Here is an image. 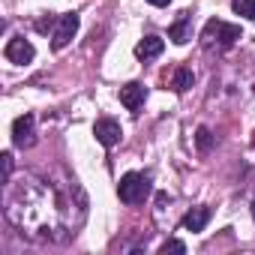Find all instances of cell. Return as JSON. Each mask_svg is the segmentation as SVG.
Returning <instances> with one entry per match:
<instances>
[{"label":"cell","mask_w":255,"mask_h":255,"mask_svg":"<svg viewBox=\"0 0 255 255\" xmlns=\"http://www.w3.org/2000/svg\"><path fill=\"white\" fill-rule=\"evenodd\" d=\"M45 204H63V198L57 192H51V186L45 180H21V186H12L6 192V216L15 228H21V234L27 231L30 237H57V231H63L66 225L57 219L54 210H45ZM66 210V207H60Z\"/></svg>","instance_id":"6da1fadb"},{"label":"cell","mask_w":255,"mask_h":255,"mask_svg":"<svg viewBox=\"0 0 255 255\" xmlns=\"http://www.w3.org/2000/svg\"><path fill=\"white\" fill-rule=\"evenodd\" d=\"M117 195L123 204H138L150 195V177L147 174H138V171H129L123 174L120 183H117Z\"/></svg>","instance_id":"7a4b0ae2"},{"label":"cell","mask_w":255,"mask_h":255,"mask_svg":"<svg viewBox=\"0 0 255 255\" xmlns=\"http://www.w3.org/2000/svg\"><path fill=\"white\" fill-rule=\"evenodd\" d=\"M201 39H204V45L219 42V45L228 48V45H234V42L240 39V27H237V24H225V21H219V18H210V21L204 24Z\"/></svg>","instance_id":"3957f363"},{"label":"cell","mask_w":255,"mask_h":255,"mask_svg":"<svg viewBox=\"0 0 255 255\" xmlns=\"http://www.w3.org/2000/svg\"><path fill=\"white\" fill-rule=\"evenodd\" d=\"M93 135H96V141H99L102 147H114V144H120L123 129H120V123H117V120L102 117V120H96V126H93Z\"/></svg>","instance_id":"277c9868"},{"label":"cell","mask_w":255,"mask_h":255,"mask_svg":"<svg viewBox=\"0 0 255 255\" xmlns=\"http://www.w3.org/2000/svg\"><path fill=\"white\" fill-rule=\"evenodd\" d=\"M78 15L75 12H66L63 18H60V24H57V30H54V39H51V48L54 51H60V48H66L69 42H72V36L78 33Z\"/></svg>","instance_id":"5b68a950"},{"label":"cell","mask_w":255,"mask_h":255,"mask_svg":"<svg viewBox=\"0 0 255 255\" xmlns=\"http://www.w3.org/2000/svg\"><path fill=\"white\" fill-rule=\"evenodd\" d=\"M33 126H36L33 114H21V117H15V123H12V141H15V147L24 150V147H30V144L36 141Z\"/></svg>","instance_id":"8992f818"},{"label":"cell","mask_w":255,"mask_h":255,"mask_svg":"<svg viewBox=\"0 0 255 255\" xmlns=\"http://www.w3.org/2000/svg\"><path fill=\"white\" fill-rule=\"evenodd\" d=\"M144 99H147V87L138 84V81H129V84L120 87V102L129 108V111H138L144 105Z\"/></svg>","instance_id":"52a82bcc"},{"label":"cell","mask_w":255,"mask_h":255,"mask_svg":"<svg viewBox=\"0 0 255 255\" xmlns=\"http://www.w3.org/2000/svg\"><path fill=\"white\" fill-rule=\"evenodd\" d=\"M36 57V48L30 39H9L6 45V60L9 63H30Z\"/></svg>","instance_id":"ba28073f"},{"label":"cell","mask_w":255,"mask_h":255,"mask_svg":"<svg viewBox=\"0 0 255 255\" xmlns=\"http://www.w3.org/2000/svg\"><path fill=\"white\" fill-rule=\"evenodd\" d=\"M162 48H165V42H162L159 36H144V39L135 45V57H138V60H153V57L162 54Z\"/></svg>","instance_id":"9c48e42d"},{"label":"cell","mask_w":255,"mask_h":255,"mask_svg":"<svg viewBox=\"0 0 255 255\" xmlns=\"http://www.w3.org/2000/svg\"><path fill=\"white\" fill-rule=\"evenodd\" d=\"M207 219H210V210H207V207H192V210L183 216V228L192 231V234H198V231H204Z\"/></svg>","instance_id":"30bf717a"},{"label":"cell","mask_w":255,"mask_h":255,"mask_svg":"<svg viewBox=\"0 0 255 255\" xmlns=\"http://www.w3.org/2000/svg\"><path fill=\"white\" fill-rule=\"evenodd\" d=\"M168 39H171V42H177V45H183V42H189V39H192V36H189V15H186V12L171 24Z\"/></svg>","instance_id":"8fae6325"},{"label":"cell","mask_w":255,"mask_h":255,"mask_svg":"<svg viewBox=\"0 0 255 255\" xmlns=\"http://www.w3.org/2000/svg\"><path fill=\"white\" fill-rule=\"evenodd\" d=\"M192 84H195V75H192V69H183V66H180V69L174 72V78H171V87H174L177 93L189 90Z\"/></svg>","instance_id":"7c38bea8"},{"label":"cell","mask_w":255,"mask_h":255,"mask_svg":"<svg viewBox=\"0 0 255 255\" xmlns=\"http://www.w3.org/2000/svg\"><path fill=\"white\" fill-rule=\"evenodd\" d=\"M231 9L237 12V15H243V18H255V0H231Z\"/></svg>","instance_id":"4fadbf2b"},{"label":"cell","mask_w":255,"mask_h":255,"mask_svg":"<svg viewBox=\"0 0 255 255\" xmlns=\"http://www.w3.org/2000/svg\"><path fill=\"white\" fill-rule=\"evenodd\" d=\"M195 144H198V150H201V153H207V150L213 147V135H210L207 126H201V129L195 132Z\"/></svg>","instance_id":"5bb4252c"},{"label":"cell","mask_w":255,"mask_h":255,"mask_svg":"<svg viewBox=\"0 0 255 255\" xmlns=\"http://www.w3.org/2000/svg\"><path fill=\"white\" fill-rule=\"evenodd\" d=\"M159 252H162V255H168V252H177V255H183V252H186V243H183V240H165Z\"/></svg>","instance_id":"9a60e30c"},{"label":"cell","mask_w":255,"mask_h":255,"mask_svg":"<svg viewBox=\"0 0 255 255\" xmlns=\"http://www.w3.org/2000/svg\"><path fill=\"white\" fill-rule=\"evenodd\" d=\"M3 183H9V174H12V153H3Z\"/></svg>","instance_id":"2e32d148"},{"label":"cell","mask_w":255,"mask_h":255,"mask_svg":"<svg viewBox=\"0 0 255 255\" xmlns=\"http://www.w3.org/2000/svg\"><path fill=\"white\" fill-rule=\"evenodd\" d=\"M147 3H153V6H168L171 0H147Z\"/></svg>","instance_id":"e0dca14e"},{"label":"cell","mask_w":255,"mask_h":255,"mask_svg":"<svg viewBox=\"0 0 255 255\" xmlns=\"http://www.w3.org/2000/svg\"><path fill=\"white\" fill-rule=\"evenodd\" d=\"M252 219H255V198H252Z\"/></svg>","instance_id":"ac0fdd59"}]
</instances>
